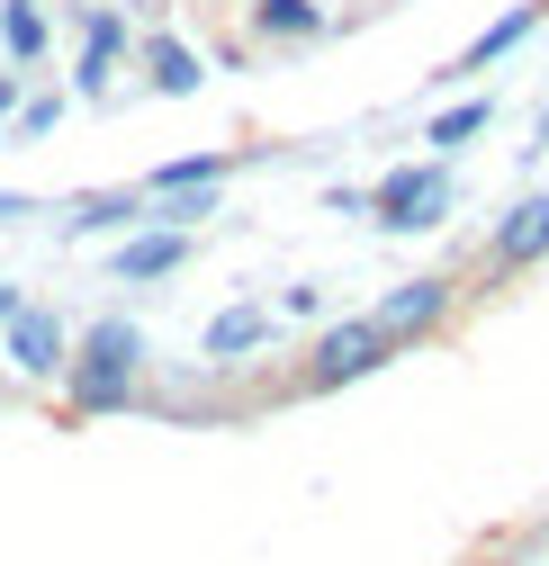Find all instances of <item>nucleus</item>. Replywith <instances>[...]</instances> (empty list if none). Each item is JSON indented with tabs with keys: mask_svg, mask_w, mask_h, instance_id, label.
<instances>
[{
	"mask_svg": "<svg viewBox=\"0 0 549 566\" xmlns=\"http://www.w3.org/2000/svg\"><path fill=\"white\" fill-rule=\"evenodd\" d=\"M135 378H145V333H135L126 315H100L73 342V360H63V396H73V413H126Z\"/></svg>",
	"mask_w": 549,
	"mask_h": 566,
	"instance_id": "nucleus-1",
	"label": "nucleus"
},
{
	"mask_svg": "<svg viewBox=\"0 0 549 566\" xmlns=\"http://www.w3.org/2000/svg\"><path fill=\"white\" fill-rule=\"evenodd\" d=\"M396 360V342L370 324V315H342V324H324L315 333V350H307V369H298V396H333V387H361V378H379Z\"/></svg>",
	"mask_w": 549,
	"mask_h": 566,
	"instance_id": "nucleus-2",
	"label": "nucleus"
},
{
	"mask_svg": "<svg viewBox=\"0 0 549 566\" xmlns=\"http://www.w3.org/2000/svg\"><path fill=\"white\" fill-rule=\"evenodd\" d=\"M459 207V180H450V163L442 154H424V163H396L379 189H370V217L387 226V234H433L442 217Z\"/></svg>",
	"mask_w": 549,
	"mask_h": 566,
	"instance_id": "nucleus-3",
	"label": "nucleus"
},
{
	"mask_svg": "<svg viewBox=\"0 0 549 566\" xmlns=\"http://www.w3.org/2000/svg\"><path fill=\"white\" fill-rule=\"evenodd\" d=\"M450 306H459V279H450V270H424V279H396V289L370 306V324L405 350V342H433V333L450 324Z\"/></svg>",
	"mask_w": 549,
	"mask_h": 566,
	"instance_id": "nucleus-4",
	"label": "nucleus"
},
{
	"mask_svg": "<svg viewBox=\"0 0 549 566\" xmlns=\"http://www.w3.org/2000/svg\"><path fill=\"white\" fill-rule=\"evenodd\" d=\"M0 360H10L28 387H54V378H63V360H73V333H63V315H54V306H19L10 324H0Z\"/></svg>",
	"mask_w": 549,
	"mask_h": 566,
	"instance_id": "nucleus-5",
	"label": "nucleus"
},
{
	"mask_svg": "<svg viewBox=\"0 0 549 566\" xmlns=\"http://www.w3.org/2000/svg\"><path fill=\"white\" fill-rule=\"evenodd\" d=\"M540 261H549V189H531V198L505 207L477 270H487V279H522V270H540Z\"/></svg>",
	"mask_w": 549,
	"mask_h": 566,
	"instance_id": "nucleus-6",
	"label": "nucleus"
},
{
	"mask_svg": "<svg viewBox=\"0 0 549 566\" xmlns=\"http://www.w3.org/2000/svg\"><path fill=\"white\" fill-rule=\"evenodd\" d=\"M126 54H135V28H126V10L91 0V10H82V63H73V99H108V82L126 73Z\"/></svg>",
	"mask_w": 549,
	"mask_h": 566,
	"instance_id": "nucleus-7",
	"label": "nucleus"
},
{
	"mask_svg": "<svg viewBox=\"0 0 549 566\" xmlns=\"http://www.w3.org/2000/svg\"><path fill=\"white\" fill-rule=\"evenodd\" d=\"M189 261V234L180 226H135L117 243V289H154V279H172Z\"/></svg>",
	"mask_w": 549,
	"mask_h": 566,
	"instance_id": "nucleus-8",
	"label": "nucleus"
},
{
	"mask_svg": "<svg viewBox=\"0 0 549 566\" xmlns=\"http://www.w3.org/2000/svg\"><path fill=\"white\" fill-rule=\"evenodd\" d=\"M540 10H549V0H514L505 19H487V28H477V36L459 45V63H450L442 82H459V73H487V63H505V54H514V45H522V36L540 28Z\"/></svg>",
	"mask_w": 549,
	"mask_h": 566,
	"instance_id": "nucleus-9",
	"label": "nucleus"
},
{
	"mask_svg": "<svg viewBox=\"0 0 549 566\" xmlns=\"http://www.w3.org/2000/svg\"><path fill=\"white\" fill-rule=\"evenodd\" d=\"M45 45H54V10L45 0H0V54L19 73H45Z\"/></svg>",
	"mask_w": 549,
	"mask_h": 566,
	"instance_id": "nucleus-10",
	"label": "nucleus"
},
{
	"mask_svg": "<svg viewBox=\"0 0 549 566\" xmlns=\"http://www.w3.org/2000/svg\"><path fill=\"white\" fill-rule=\"evenodd\" d=\"M135 63H145V82H154L163 99H189L198 82H208V63H198L180 36H135Z\"/></svg>",
	"mask_w": 549,
	"mask_h": 566,
	"instance_id": "nucleus-11",
	"label": "nucleus"
},
{
	"mask_svg": "<svg viewBox=\"0 0 549 566\" xmlns=\"http://www.w3.org/2000/svg\"><path fill=\"white\" fill-rule=\"evenodd\" d=\"M252 36L261 45H315L324 10H315V0H252Z\"/></svg>",
	"mask_w": 549,
	"mask_h": 566,
	"instance_id": "nucleus-12",
	"label": "nucleus"
},
{
	"mask_svg": "<svg viewBox=\"0 0 549 566\" xmlns=\"http://www.w3.org/2000/svg\"><path fill=\"white\" fill-rule=\"evenodd\" d=\"M145 226V189H91L73 207V234H135Z\"/></svg>",
	"mask_w": 549,
	"mask_h": 566,
	"instance_id": "nucleus-13",
	"label": "nucleus"
},
{
	"mask_svg": "<svg viewBox=\"0 0 549 566\" xmlns=\"http://www.w3.org/2000/svg\"><path fill=\"white\" fill-rule=\"evenodd\" d=\"M235 163H252V154H180V163H163V171L145 180V198H163V189H226Z\"/></svg>",
	"mask_w": 549,
	"mask_h": 566,
	"instance_id": "nucleus-14",
	"label": "nucleus"
},
{
	"mask_svg": "<svg viewBox=\"0 0 549 566\" xmlns=\"http://www.w3.org/2000/svg\"><path fill=\"white\" fill-rule=\"evenodd\" d=\"M487 117H496V99H450V108H442V117L424 126V145H433V154L450 163L459 145H477V135H487Z\"/></svg>",
	"mask_w": 549,
	"mask_h": 566,
	"instance_id": "nucleus-15",
	"label": "nucleus"
},
{
	"mask_svg": "<svg viewBox=\"0 0 549 566\" xmlns=\"http://www.w3.org/2000/svg\"><path fill=\"white\" fill-rule=\"evenodd\" d=\"M261 342H270V315L261 306H226L208 324V360H244V350H261Z\"/></svg>",
	"mask_w": 549,
	"mask_h": 566,
	"instance_id": "nucleus-16",
	"label": "nucleus"
},
{
	"mask_svg": "<svg viewBox=\"0 0 549 566\" xmlns=\"http://www.w3.org/2000/svg\"><path fill=\"white\" fill-rule=\"evenodd\" d=\"M54 126H63V91H28L19 117H10V145H37V135H54Z\"/></svg>",
	"mask_w": 549,
	"mask_h": 566,
	"instance_id": "nucleus-17",
	"label": "nucleus"
},
{
	"mask_svg": "<svg viewBox=\"0 0 549 566\" xmlns=\"http://www.w3.org/2000/svg\"><path fill=\"white\" fill-rule=\"evenodd\" d=\"M28 82H37V73H19V63H10V73H0V126L19 117V99H28Z\"/></svg>",
	"mask_w": 549,
	"mask_h": 566,
	"instance_id": "nucleus-18",
	"label": "nucleus"
},
{
	"mask_svg": "<svg viewBox=\"0 0 549 566\" xmlns=\"http://www.w3.org/2000/svg\"><path fill=\"white\" fill-rule=\"evenodd\" d=\"M19 306H28V297H19V289H0V324H10V315H19Z\"/></svg>",
	"mask_w": 549,
	"mask_h": 566,
	"instance_id": "nucleus-19",
	"label": "nucleus"
}]
</instances>
